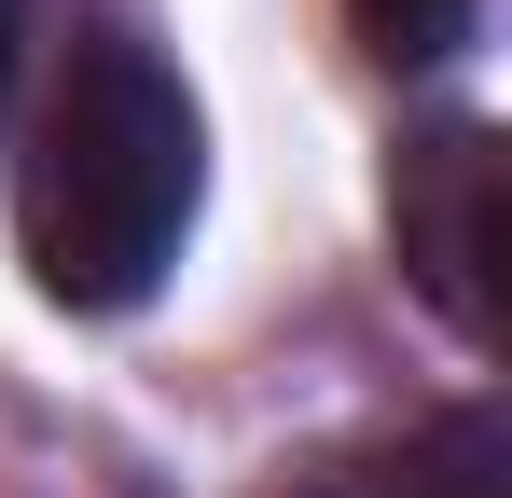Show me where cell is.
Returning <instances> with one entry per match:
<instances>
[{
	"label": "cell",
	"mask_w": 512,
	"mask_h": 498,
	"mask_svg": "<svg viewBox=\"0 0 512 498\" xmlns=\"http://www.w3.org/2000/svg\"><path fill=\"white\" fill-rule=\"evenodd\" d=\"M14 28H28V0H0V83H14Z\"/></svg>",
	"instance_id": "cell-5"
},
{
	"label": "cell",
	"mask_w": 512,
	"mask_h": 498,
	"mask_svg": "<svg viewBox=\"0 0 512 498\" xmlns=\"http://www.w3.org/2000/svg\"><path fill=\"white\" fill-rule=\"evenodd\" d=\"M388 498H512V457H499V415H443V429H416L402 457H388Z\"/></svg>",
	"instance_id": "cell-3"
},
{
	"label": "cell",
	"mask_w": 512,
	"mask_h": 498,
	"mask_svg": "<svg viewBox=\"0 0 512 498\" xmlns=\"http://www.w3.org/2000/svg\"><path fill=\"white\" fill-rule=\"evenodd\" d=\"M388 236L429 319L457 346H499V125H429L388 166Z\"/></svg>",
	"instance_id": "cell-2"
},
{
	"label": "cell",
	"mask_w": 512,
	"mask_h": 498,
	"mask_svg": "<svg viewBox=\"0 0 512 498\" xmlns=\"http://www.w3.org/2000/svg\"><path fill=\"white\" fill-rule=\"evenodd\" d=\"M194 180H208V139H194L180 70L139 56V42H84L70 83L42 97V139H28V180H14L28 277H42L56 305H84V319L139 305L180 263Z\"/></svg>",
	"instance_id": "cell-1"
},
{
	"label": "cell",
	"mask_w": 512,
	"mask_h": 498,
	"mask_svg": "<svg viewBox=\"0 0 512 498\" xmlns=\"http://www.w3.org/2000/svg\"><path fill=\"white\" fill-rule=\"evenodd\" d=\"M346 28H360V56H388V70H443V56H471L485 0H346Z\"/></svg>",
	"instance_id": "cell-4"
}]
</instances>
